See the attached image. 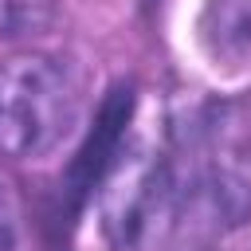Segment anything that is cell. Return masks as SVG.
I'll return each instance as SVG.
<instances>
[{"label": "cell", "mask_w": 251, "mask_h": 251, "mask_svg": "<svg viewBox=\"0 0 251 251\" xmlns=\"http://www.w3.org/2000/svg\"><path fill=\"white\" fill-rule=\"evenodd\" d=\"M55 16V0H0V35H39Z\"/></svg>", "instance_id": "3957f363"}, {"label": "cell", "mask_w": 251, "mask_h": 251, "mask_svg": "<svg viewBox=\"0 0 251 251\" xmlns=\"http://www.w3.org/2000/svg\"><path fill=\"white\" fill-rule=\"evenodd\" d=\"M0 251H24V216L8 184H0Z\"/></svg>", "instance_id": "277c9868"}, {"label": "cell", "mask_w": 251, "mask_h": 251, "mask_svg": "<svg viewBox=\"0 0 251 251\" xmlns=\"http://www.w3.org/2000/svg\"><path fill=\"white\" fill-rule=\"evenodd\" d=\"M71 122L75 86L59 59L43 51L0 59V157H43L67 137Z\"/></svg>", "instance_id": "6da1fadb"}, {"label": "cell", "mask_w": 251, "mask_h": 251, "mask_svg": "<svg viewBox=\"0 0 251 251\" xmlns=\"http://www.w3.org/2000/svg\"><path fill=\"white\" fill-rule=\"evenodd\" d=\"M204 47L216 63H247L251 59V0H208L200 16Z\"/></svg>", "instance_id": "7a4b0ae2"}]
</instances>
